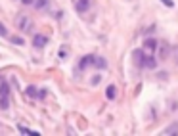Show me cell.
I'll list each match as a JSON object with an SVG mask.
<instances>
[{
	"mask_svg": "<svg viewBox=\"0 0 178 136\" xmlns=\"http://www.w3.org/2000/svg\"><path fill=\"white\" fill-rule=\"evenodd\" d=\"M134 58H136V61L142 65V67H147V69H153V67H155V59L149 58V56H146L144 52H140V50L134 52Z\"/></svg>",
	"mask_w": 178,
	"mask_h": 136,
	"instance_id": "6da1fadb",
	"label": "cell"
},
{
	"mask_svg": "<svg viewBox=\"0 0 178 136\" xmlns=\"http://www.w3.org/2000/svg\"><path fill=\"white\" fill-rule=\"evenodd\" d=\"M17 29L23 33H31L33 31V21L31 17H27V15H19L17 17Z\"/></svg>",
	"mask_w": 178,
	"mask_h": 136,
	"instance_id": "7a4b0ae2",
	"label": "cell"
},
{
	"mask_svg": "<svg viewBox=\"0 0 178 136\" xmlns=\"http://www.w3.org/2000/svg\"><path fill=\"white\" fill-rule=\"evenodd\" d=\"M46 44H48V36L46 35H35V38H33V46L35 48H44Z\"/></svg>",
	"mask_w": 178,
	"mask_h": 136,
	"instance_id": "3957f363",
	"label": "cell"
},
{
	"mask_svg": "<svg viewBox=\"0 0 178 136\" xmlns=\"http://www.w3.org/2000/svg\"><path fill=\"white\" fill-rule=\"evenodd\" d=\"M92 65L96 69H105L107 67V59L102 58V56H94V61H92Z\"/></svg>",
	"mask_w": 178,
	"mask_h": 136,
	"instance_id": "277c9868",
	"label": "cell"
},
{
	"mask_svg": "<svg viewBox=\"0 0 178 136\" xmlns=\"http://www.w3.org/2000/svg\"><path fill=\"white\" fill-rule=\"evenodd\" d=\"M90 2L92 0H77V12L79 14H84V12L90 8Z\"/></svg>",
	"mask_w": 178,
	"mask_h": 136,
	"instance_id": "5b68a950",
	"label": "cell"
},
{
	"mask_svg": "<svg viewBox=\"0 0 178 136\" xmlns=\"http://www.w3.org/2000/svg\"><path fill=\"white\" fill-rule=\"evenodd\" d=\"M157 46H159L157 38H146V42H144V48H147L151 52H157Z\"/></svg>",
	"mask_w": 178,
	"mask_h": 136,
	"instance_id": "8992f818",
	"label": "cell"
},
{
	"mask_svg": "<svg viewBox=\"0 0 178 136\" xmlns=\"http://www.w3.org/2000/svg\"><path fill=\"white\" fill-rule=\"evenodd\" d=\"M92 61H94V56H92V54L84 56V58H82L81 61H79V69H81V71H82V69H86V65H90Z\"/></svg>",
	"mask_w": 178,
	"mask_h": 136,
	"instance_id": "52a82bcc",
	"label": "cell"
},
{
	"mask_svg": "<svg viewBox=\"0 0 178 136\" xmlns=\"http://www.w3.org/2000/svg\"><path fill=\"white\" fill-rule=\"evenodd\" d=\"M157 54H159L161 59H167V58H169V44H167V42H161V48H159Z\"/></svg>",
	"mask_w": 178,
	"mask_h": 136,
	"instance_id": "ba28073f",
	"label": "cell"
},
{
	"mask_svg": "<svg viewBox=\"0 0 178 136\" xmlns=\"http://www.w3.org/2000/svg\"><path fill=\"white\" fill-rule=\"evenodd\" d=\"M105 96H107V100H115V96H117V86L109 84V86H107V90H105Z\"/></svg>",
	"mask_w": 178,
	"mask_h": 136,
	"instance_id": "9c48e42d",
	"label": "cell"
},
{
	"mask_svg": "<svg viewBox=\"0 0 178 136\" xmlns=\"http://www.w3.org/2000/svg\"><path fill=\"white\" fill-rule=\"evenodd\" d=\"M48 4H50V0H35V10H46L48 8Z\"/></svg>",
	"mask_w": 178,
	"mask_h": 136,
	"instance_id": "30bf717a",
	"label": "cell"
},
{
	"mask_svg": "<svg viewBox=\"0 0 178 136\" xmlns=\"http://www.w3.org/2000/svg\"><path fill=\"white\" fill-rule=\"evenodd\" d=\"M10 107V98H8V94H2L0 96V109H8Z\"/></svg>",
	"mask_w": 178,
	"mask_h": 136,
	"instance_id": "8fae6325",
	"label": "cell"
},
{
	"mask_svg": "<svg viewBox=\"0 0 178 136\" xmlns=\"http://www.w3.org/2000/svg\"><path fill=\"white\" fill-rule=\"evenodd\" d=\"M25 94L29 96V98H38V90H37V86H27V90H25Z\"/></svg>",
	"mask_w": 178,
	"mask_h": 136,
	"instance_id": "7c38bea8",
	"label": "cell"
},
{
	"mask_svg": "<svg viewBox=\"0 0 178 136\" xmlns=\"http://www.w3.org/2000/svg\"><path fill=\"white\" fill-rule=\"evenodd\" d=\"M176 132H178V125H176V123H172L170 127H167L163 130V134H176Z\"/></svg>",
	"mask_w": 178,
	"mask_h": 136,
	"instance_id": "4fadbf2b",
	"label": "cell"
},
{
	"mask_svg": "<svg viewBox=\"0 0 178 136\" xmlns=\"http://www.w3.org/2000/svg\"><path fill=\"white\" fill-rule=\"evenodd\" d=\"M19 132H21V134H31V136H38V132L37 130H31V128H27V127H21V125H19Z\"/></svg>",
	"mask_w": 178,
	"mask_h": 136,
	"instance_id": "5bb4252c",
	"label": "cell"
},
{
	"mask_svg": "<svg viewBox=\"0 0 178 136\" xmlns=\"http://www.w3.org/2000/svg\"><path fill=\"white\" fill-rule=\"evenodd\" d=\"M10 40L14 42V44H17V46H23V44H25V40H23L21 36H12V38H10Z\"/></svg>",
	"mask_w": 178,
	"mask_h": 136,
	"instance_id": "9a60e30c",
	"label": "cell"
},
{
	"mask_svg": "<svg viewBox=\"0 0 178 136\" xmlns=\"http://www.w3.org/2000/svg\"><path fill=\"white\" fill-rule=\"evenodd\" d=\"M8 90H10V86L6 84V82H0V96H2V94H8Z\"/></svg>",
	"mask_w": 178,
	"mask_h": 136,
	"instance_id": "2e32d148",
	"label": "cell"
},
{
	"mask_svg": "<svg viewBox=\"0 0 178 136\" xmlns=\"http://www.w3.org/2000/svg\"><path fill=\"white\" fill-rule=\"evenodd\" d=\"M0 36H8V29H6V25L2 21H0Z\"/></svg>",
	"mask_w": 178,
	"mask_h": 136,
	"instance_id": "e0dca14e",
	"label": "cell"
},
{
	"mask_svg": "<svg viewBox=\"0 0 178 136\" xmlns=\"http://www.w3.org/2000/svg\"><path fill=\"white\" fill-rule=\"evenodd\" d=\"M161 2H163L165 6H169V8H174V2H172V0H161Z\"/></svg>",
	"mask_w": 178,
	"mask_h": 136,
	"instance_id": "ac0fdd59",
	"label": "cell"
},
{
	"mask_svg": "<svg viewBox=\"0 0 178 136\" xmlns=\"http://www.w3.org/2000/svg\"><path fill=\"white\" fill-rule=\"evenodd\" d=\"M21 4L23 6H33V4H35V0H21Z\"/></svg>",
	"mask_w": 178,
	"mask_h": 136,
	"instance_id": "d6986e66",
	"label": "cell"
},
{
	"mask_svg": "<svg viewBox=\"0 0 178 136\" xmlns=\"http://www.w3.org/2000/svg\"><path fill=\"white\" fill-rule=\"evenodd\" d=\"M59 58H61V59L67 58V50H65V48H61V50H59Z\"/></svg>",
	"mask_w": 178,
	"mask_h": 136,
	"instance_id": "ffe728a7",
	"label": "cell"
},
{
	"mask_svg": "<svg viewBox=\"0 0 178 136\" xmlns=\"http://www.w3.org/2000/svg\"><path fill=\"white\" fill-rule=\"evenodd\" d=\"M100 81H102V77H100V75H96V77L92 79V84H98V82H100Z\"/></svg>",
	"mask_w": 178,
	"mask_h": 136,
	"instance_id": "44dd1931",
	"label": "cell"
}]
</instances>
